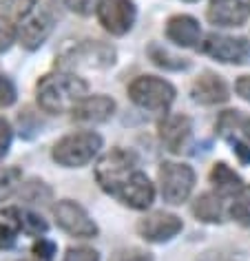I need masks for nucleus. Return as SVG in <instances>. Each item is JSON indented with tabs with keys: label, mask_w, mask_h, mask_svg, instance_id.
Listing matches in <instances>:
<instances>
[{
	"label": "nucleus",
	"mask_w": 250,
	"mask_h": 261,
	"mask_svg": "<svg viewBox=\"0 0 250 261\" xmlns=\"http://www.w3.org/2000/svg\"><path fill=\"white\" fill-rule=\"evenodd\" d=\"M3 9L7 11V18H18L22 20L29 14V9L36 5V0H0Z\"/></svg>",
	"instance_id": "25"
},
{
	"label": "nucleus",
	"mask_w": 250,
	"mask_h": 261,
	"mask_svg": "<svg viewBox=\"0 0 250 261\" xmlns=\"http://www.w3.org/2000/svg\"><path fill=\"white\" fill-rule=\"evenodd\" d=\"M186 3H197V0H186Z\"/></svg>",
	"instance_id": "36"
},
{
	"label": "nucleus",
	"mask_w": 250,
	"mask_h": 261,
	"mask_svg": "<svg viewBox=\"0 0 250 261\" xmlns=\"http://www.w3.org/2000/svg\"><path fill=\"white\" fill-rule=\"evenodd\" d=\"M31 252L36 254L38 261H51L56 254V244L51 239H44V237H38V241L31 248Z\"/></svg>",
	"instance_id": "29"
},
{
	"label": "nucleus",
	"mask_w": 250,
	"mask_h": 261,
	"mask_svg": "<svg viewBox=\"0 0 250 261\" xmlns=\"http://www.w3.org/2000/svg\"><path fill=\"white\" fill-rule=\"evenodd\" d=\"M146 54H148V60L153 62L155 67L166 69V71H184V69L190 67V62L186 60V58H180V56L170 54L168 49H164L162 44H157V42L148 44Z\"/></svg>",
	"instance_id": "20"
},
{
	"label": "nucleus",
	"mask_w": 250,
	"mask_h": 261,
	"mask_svg": "<svg viewBox=\"0 0 250 261\" xmlns=\"http://www.w3.org/2000/svg\"><path fill=\"white\" fill-rule=\"evenodd\" d=\"M16 36H18V29L14 27L11 18L0 14V54H5V51H7L11 44H14Z\"/></svg>",
	"instance_id": "26"
},
{
	"label": "nucleus",
	"mask_w": 250,
	"mask_h": 261,
	"mask_svg": "<svg viewBox=\"0 0 250 261\" xmlns=\"http://www.w3.org/2000/svg\"><path fill=\"white\" fill-rule=\"evenodd\" d=\"M64 5L73 14H80V16H89L93 11V0H64Z\"/></svg>",
	"instance_id": "32"
},
{
	"label": "nucleus",
	"mask_w": 250,
	"mask_h": 261,
	"mask_svg": "<svg viewBox=\"0 0 250 261\" xmlns=\"http://www.w3.org/2000/svg\"><path fill=\"white\" fill-rule=\"evenodd\" d=\"M157 135H160V142L166 151L182 153L184 146L188 144L190 135H193V122H190L188 115H182V113L166 115L157 124Z\"/></svg>",
	"instance_id": "12"
},
{
	"label": "nucleus",
	"mask_w": 250,
	"mask_h": 261,
	"mask_svg": "<svg viewBox=\"0 0 250 261\" xmlns=\"http://www.w3.org/2000/svg\"><path fill=\"white\" fill-rule=\"evenodd\" d=\"M111 261H153V254L142 248H120L111 254Z\"/></svg>",
	"instance_id": "27"
},
{
	"label": "nucleus",
	"mask_w": 250,
	"mask_h": 261,
	"mask_svg": "<svg viewBox=\"0 0 250 261\" xmlns=\"http://www.w3.org/2000/svg\"><path fill=\"white\" fill-rule=\"evenodd\" d=\"M157 181H160L162 199L170 206H180L193 193L195 171L182 162H162L157 171Z\"/></svg>",
	"instance_id": "7"
},
{
	"label": "nucleus",
	"mask_w": 250,
	"mask_h": 261,
	"mask_svg": "<svg viewBox=\"0 0 250 261\" xmlns=\"http://www.w3.org/2000/svg\"><path fill=\"white\" fill-rule=\"evenodd\" d=\"M235 91H237V95L243 97L246 102H250V75H241V77H237V82H235Z\"/></svg>",
	"instance_id": "33"
},
{
	"label": "nucleus",
	"mask_w": 250,
	"mask_h": 261,
	"mask_svg": "<svg viewBox=\"0 0 250 261\" xmlns=\"http://www.w3.org/2000/svg\"><path fill=\"white\" fill-rule=\"evenodd\" d=\"M166 38L170 42H175L177 47H195L202 40V27L193 16L177 14L168 18L166 22Z\"/></svg>",
	"instance_id": "15"
},
{
	"label": "nucleus",
	"mask_w": 250,
	"mask_h": 261,
	"mask_svg": "<svg viewBox=\"0 0 250 261\" xmlns=\"http://www.w3.org/2000/svg\"><path fill=\"white\" fill-rule=\"evenodd\" d=\"M228 213H230V217H233L237 224L250 226V184L243 186L241 191L233 197Z\"/></svg>",
	"instance_id": "21"
},
{
	"label": "nucleus",
	"mask_w": 250,
	"mask_h": 261,
	"mask_svg": "<svg viewBox=\"0 0 250 261\" xmlns=\"http://www.w3.org/2000/svg\"><path fill=\"white\" fill-rule=\"evenodd\" d=\"M22 197L27 201H34V204H42L51 197V191L44 186V181H38V179H31L29 184H24L22 188Z\"/></svg>",
	"instance_id": "23"
},
{
	"label": "nucleus",
	"mask_w": 250,
	"mask_h": 261,
	"mask_svg": "<svg viewBox=\"0 0 250 261\" xmlns=\"http://www.w3.org/2000/svg\"><path fill=\"white\" fill-rule=\"evenodd\" d=\"M95 181L111 197L133 211H146L155 199V186L140 168V162L131 151L113 148L102 155L95 166Z\"/></svg>",
	"instance_id": "1"
},
{
	"label": "nucleus",
	"mask_w": 250,
	"mask_h": 261,
	"mask_svg": "<svg viewBox=\"0 0 250 261\" xmlns=\"http://www.w3.org/2000/svg\"><path fill=\"white\" fill-rule=\"evenodd\" d=\"M97 22L111 36H127L133 29L137 9L133 0H100L95 7Z\"/></svg>",
	"instance_id": "8"
},
{
	"label": "nucleus",
	"mask_w": 250,
	"mask_h": 261,
	"mask_svg": "<svg viewBox=\"0 0 250 261\" xmlns=\"http://www.w3.org/2000/svg\"><path fill=\"white\" fill-rule=\"evenodd\" d=\"M202 54L210 56L223 64H243L250 58V40L248 38H233L221 34H210L199 44Z\"/></svg>",
	"instance_id": "10"
},
{
	"label": "nucleus",
	"mask_w": 250,
	"mask_h": 261,
	"mask_svg": "<svg viewBox=\"0 0 250 261\" xmlns=\"http://www.w3.org/2000/svg\"><path fill=\"white\" fill-rule=\"evenodd\" d=\"M20 232V228L11 217H5L0 219V248H11L16 244V237Z\"/></svg>",
	"instance_id": "24"
},
{
	"label": "nucleus",
	"mask_w": 250,
	"mask_h": 261,
	"mask_svg": "<svg viewBox=\"0 0 250 261\" xmlns=\"http://www.w3.org/2000/svg\"><path fill=\"white\" fill-rule=\"evenodd\" d=\"M54 217L58 221V226L62 228L64 232H69L71 237L78 239H91L97 237V224L89 217V213L73 199H62L58 201L54 208Z\"/></svg>",
	"instance_id": "9"
},
{
	"label": "nucleus",
	"mask_w": 250,
	"mask_h": 261,
	"mask_svg": "<svg viewBox=\"0 0 250 261\" xmlns=\"http://www.w3.org/2000/svg\"><path fill=\"white\" fill-rule=\"evenodd\" d=\"M248 7H250V5H248Z\"/></svg>",
	"instance_id": "38"
},
{
	"label": "nucleus",
	"mask_w": 250,
	"mask_h": 261,
	"mask_svg": "<svg viewBox=\"0 0 250 261\" xmlns=\"http://www.w3.org/2000/svg\"><path fill=\"white\" fill-rule=\"evenodd\" d=\"M102 148V138L93 130H80V133H69L62 140H58L51 151L56 164L64 168H80L87 166L91 160Z\"/></svg>",
	"instance_id": "4"
},
{
	"label": "nucleus",
	"mask_w": 250,
	"mask_h": 261,
	"mask_svg": "<svg viewBox=\"0 0 250 261\" xmlns=\"http://www.w3.org/2000/svg\"><path fill=\"white\" fill-rule=\"evenodd\" d=\"M115 49L102 40H82L73 47L62 51L58 58V67L64 71H93V69H109L115 64Z\"/></svg>",
	"instance_id": "3"
},
{
	"label": "nucleus",
	"mask_w": 250,
	"mask_h": 261,
	"mask_svg": "<svg viewBox=\"0 0 250 261\" xmlns=\"http://www.w3.org/2000/svg\"><path fill=\"white\" fill-rule=\"evenodd\" d=\"M190 97L197 104H206V107H213V104H223L228 102V87L226 82L221 80L213 71H204V73L197 77L190 87Z\"/></svg>",
	"instance_id": "14"
},
{
	"label": "nucleus",
	"mask_w": 250,
	"mask_h": 261,
	"mask_svg": "<svg viewBox=\"0 0 250 261\" xmlns=\"http://www.w3.org/2000/svg\"><path fill=\"white\" fill-rule=\"evenodd\" d=\"M58 20L54 0H36V5L29 9V14L18 20V40L24 49L36 51L42 47V42L54 31Z\"/></svg>",
	"instance_id": "5"
},
{
	"label": "nucleus",
	"mask_w": 250,
	"mask_h": 261,
	"mask_svg": "<svg viewBox=\"0 0 250 261\" xmlns=\"http://www.w3.org/2000/svg\"><path fill=\"white\" fill-rule=\"evenodd\" d=\"M18 261H27V259H18Z\"/></svg>",
	"instance_id": "37"
},
{
	"label": "nucleus",
	"mask_w": 250,
	"mask_h": 261,
	"mask_svg": "<svg viewBox=\"0 0 250 261\" xmlns=\"http://www.w3.org/2000/svg\"><path fill=\"white\" fill-rule=\"evenodd\" d=\"M175 95L173 84L157 75H140L129 84L131 102L146 111H166L175 102Z\"/></svg>",
	"instance_id": "6"
},
{
	"label": "nucleus",
	"mask_w": 250,
	"mask_h": 261,
	"mask_svg": "<svg viewBox=\"0 0 250 261\" xmlns=\"http://www.w3.org/2000/svg\"><path fill=\"white\" fill-rule=\"evenodd\" d=\"M230 142H233L235 153H237V158L241 160V164H250V146L243 144V142H239V140H230Z\"/></svg>",
	"instance_id": "34"
},
{
	"label": "nucleus",
	"mask_w": 250,
	"mask_h": 261,
	"mask_svg": "<svg viewBox=\"0 0 250 261\" xmlns=\"http://www.w3.org/2000/svg\"><path fill=\"white\" fill-rule=\"evenodd\" d=\"M11 140H14V130H11V124L0 117V160L9 153V146H11Z\"/></svg>",
	"instance_id": "31"
},
{
	"label": "nucleus",
	"mask_w": 250,
	"mask_h": 261,
	"mask_svg": "<svg viewBox=\"0 0 250 261\" xmlns=\"http://www.w3.org/2000/svg\"><path fill=\"white\" fill-rule=\"evenodd\" d=\"M16 87H14V82L9 80L7 75H3L0 73V107H11V104L16 102Z\"/></svg>",
	"instance_id": "30"
},
{
	"label": "nucleus",
	"mask_w": 250,
	"mask_h": 261,
	"mask_svg": "<svg viewBox=\"0 0 250 261\" xmlns=\"http://www.w3.org/2000/svg\"><path fill=\"white\" fill-rule=\"evenodd\" d=\"M115 113V102L109 95H89L78 104L73 117L78 122H107Z\"/></svg>",
	"instance_id": "16"
},
{
	"label": "nucleus",
	"mask_w": 250,
	"mask_h": 261,
	"mask_svg": "<svg viewBox=\"0 0 250 261\" xmlns=\"http://www.w3.org/2000/svg\"><path fill=\"white\" fill-rule=\"evenodd\" d=\"M210 184L215 186V193H219L221 197H235L243 188V179L226 162H217L210 168Z\"/></svg>",
	"instance_id": "17"
},
{
	"label": "nucleus",
	"mask_w": 250,
	"mask_h": 261,
	"mask_svg": "<svg viewBox=\"0 0 250 261\" xmlns=\"http://www.w3.org/2000/svg\"><path fill=\"white\" fill-rule=\"evenodd\" d=\"M193 215L206 224H219V221H223V197L215 191L202 193L193 201Z\"/></svg>",
	"instance_id": "18"
},
{
	"label": "nucleus",
	"mask_w": 250,
	"mask_h": 261,
	"mask_svg": "<svg viewBox=\"0 0 250 261\" xmlns=\"http://www.w3.org/2000/svg\"><path fill=\"white\" fill-rule=\"evenodd\" d=\"M5 217H11L18 224V228H20L22 232L27 234H36V237H40V234H44L49 230V224L44 221L40 215L31 213L27 211V208H18V206H9L3 211Z\"/></svg>",
	"instance_id": "19"
},
{
	"label": "nucleus",
	"mask_w": 250,
	"mask_h": 261,
	"mask_svg": "<svg viewBox=\"0 0 250 261\" xmlns=\"http://www.w3.org/2000/svg\"><path fill=\"white\" fill-rule=\"evenodd\" d=\"M36 97L40 109L51 115L73 113L78 104L89 97V84L69 71L47 73L36 84Z\"/></svg>",
	"instance_id": "2"
},
{
	"label": "nucleus",
	"mask_w": 250,
	"mask_h": 261,
	"mask_svg": "<svg viewBox=\"0 0 250 261\" xmlns=\"http://www.w3.org/2000/svg\"><path fill=\"white\" fill-rule=\"evenodd\" d=\"M22 179V171L18 166H0V201L7 199Z\"/></svg>",
	"instance_id": "22"
},
{
	"label": "nucleus",
	"mask_w": 250,
	"mask_h": 261,
	"mask_svg": "<svg viewBox=\"0 0 250 261\" xmlns=\"http://www.w3.org/2000/svg\"><path fill=\"white\" fill-rule=\"evenodd\" d=\"M250 7L243 0H210L206 18L215 27H243L248 20Z\"/></svg>",
	"instance_id": "13"
},
{
	"label": "nucleus",
	"mask_w": 250,
	"mask_h": 261,
	"mask_svg": "<svg viewBox=\"0 0 250 261\" xmlns=\"http://www.w3.org/2000/svg\"><path fill=\"white\" fill-rule=\"evenodd\" d=\"M182 228H184L182 219L166 211H155L137 221L140 237L151 241V244H164V241L173 239L175 234L182 232Z\"/></svg>",
	"instance_id": "11"
},
{
	"label": "nucleus",
	"mask_w": 250,
	"mask_h": 261,
	"mask_svg": "<svg viewBox=\"0 0 250 261\" xmlns=\"http://www.w3.org/2000/svg\"><path fill=\"white\" fill-rule=\"evenodd\" d=\"M237 130H241V135L250 142V117H248V115H243V113H241L239 124H237Z\"/></svg>",
	"instance_id": "35"
},
{
	"label": "nucleus",
	"mask_w": 250,
	"mask_h": 261,
	"mask_svg": "<svg viewBox=\"0 0 250 261\" xmlns=\"http://www.w3.org/2000/svg\"><path fill=\"white\" fill-rule=\"evenodd\" d=\"M62 261H100V254L93 248H87V246H78V248H69L64 252Z\"/></svg>",
	"instance_id": "28"
}]
</instances>
